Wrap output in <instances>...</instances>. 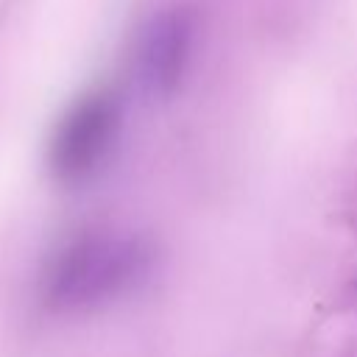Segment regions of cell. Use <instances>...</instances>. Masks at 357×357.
Segmentation results:
<instances>
[{
  "instance_id": "6da1fadb",
  "label": "cell",
  "mask_w": 357,
  "mask_h": 357,
  "mask_svg": "<svg viewBox=\"0 0 357 357\" xmlns=\"http://www.w3.org/2000/svg\"><path fill=\"white\" fill-rule=\"evenodd\" d=\"M145 271L148 248L139 240L86 231L53 254L42 276V296L59 310L92 307L134 284Z\"/></svg>"
},
{
  "instance_id": "3957f363",
  "label": "cell",
  "mask_w": 357,
  "mask_h": 357,
  "mask_svg": "<svg viewBox=\"0 0 357 357\" xmlns=\"http://www.w3.org/2000/svg\"><path fill=\"white\" fill-rule=\"evenodd\" d=\"M192 47V14L184 8H167L156 14L139 39V73L156 92H170L190 59Z\"/></svg>"
},
{
  "instance_id": "7a4b0ae2",
  "label": "cell",
  "mask_w": 357,
  "mask_h": 357,
  "mask_svg": "<svg viewBox=\"0 0 357 357\" xmlns=\"http://www.w3.org/2000/svg\"><path fill=\"white\" fill-rule=\"evenodd\" d=\"M117 100L106 92L81 98L59 123L50 142L53 173L64 181L84 178L106 156L117 131Z\"/></svg>"
}]
</instances>
